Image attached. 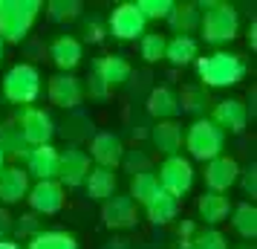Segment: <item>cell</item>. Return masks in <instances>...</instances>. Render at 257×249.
I'll list each match as a JSON object with an SVG mask.
<instances>
[{"label": "cell", "instance_id": "obj_24", "mask_svg": "<svg viewBox=\"0 0 257 249\" xmlns=\"http://www.w3.org/2000/svg\"><path fill=\"white\" fill-rule=\"evenodd\" d=\"M84 189L87 197L95 203H104L116 194V171H107V168H90V174L84 180Z\"/></svg>", "mask_w": 257, "mask_h": 249}, {"label": "cell", "instance_id": "obj_30", "mask_svg": "<svg viewBox=\"0 0 257 249\" xmlns=\"http://www.w3.org/2000/svg\"><path fill=\"white\" fill-rule=\"evenodd\" d=\"M26 249H78V240L70 232H58V229H47V232H38Z\"/></svg>", "mask_w": 257, "mask_h": 249}, {"label": "cell", "instance_id": "obj_47", "mask_svg": "<svg viewBox=\"0 0 257 249\" xmlns=\"http://www.w3.org/2000/svg\"><path fill=\"white\" fill-rule=\"evenodd\" d=\"M3 159H6V156H3V154H0V168H3Z\"/></svg>", "mask_w": 257, "mask_h": 249}, {"label": "cell", "instance_id": "obj_7", "mask_svg": "<svg viewBox=\"0 0 257 249\" xmlns=\"http://www.w3.org/2000/svg\"><path fill=\"white\" fill-rule=\"evenodd\" d=\"M15 125L21 128V133H24V139L32 148H38V145H52V136H55V122H52V116H49L44 107H21L18 110V116H15Z\"/></svg>", "mask_w": 257, "mask_h": 249}, {"label": "cell", "instance_id": "obj_42", "mask_svg": "<svg viewBox=\"0 0 257 249\" xmlns=\"http://www.w3.org/2000/svg\"><path fill=\"white\" fill-rule=\"evenodd\" d=\"M12 223H15V217H12L9 212H6L3 206H0V240H3V237L12 232Z\"/></svg>", "mask_w": 257, "mask_h": 249}, {"label": "cell", "instance_id": "obj_26", "mask_svg": "<svg viewBox=\"0 0 257 249\" xmlns=\"http://www.w3.org/2000/svg\"><path fill=\"white\" fill-rule=\"evenodd\" d=\"M29 151H32V145L24 139L21 128L15 122H3L0 125V154L12 156V159H26Z\"/></svg>", "mask_w": 257, "mask_h": 249}, {"label": "cell", "instance_id": "obj_12", "mask_svg": "<svg viewBox=\"0 0 257 249\" xmlns=\"http://www.w3.org/2000/svg\"><path fill=\"white\" fill-rule=\"evenodd\" d=\"M101 220L107 229H133L139 223V206L127 194H113L101 203Z\"/></svg>", "mask_w": 257, "mask_h": 249}, {"label": "cell", "instance_id": "obj_45", "mask_svg": "<svg viewBox=\"0 0 257 249\" xmlns=\"http://www.w3.org/2000/svg\"><path fill=\"white\" fill-rule=\"evenodd\" d=\"M3 58H6V44L0 41V64H3Z\"/></svg>", "mask_w": 257, "mask_h": 249}, {"label": "cell", "instance_id": "obj_6", "mask_svg": "<svg viewBox=\"0 0 257 249\" xmlns=\"http://www.w3.org/2000/svg\"><path fill=\"white\" fill-rule=\"evenodd\" d=\"M156 180H159V189H165L168 194H174V197L182 200V194H188V191L194 189L197 174H194L191 159L176 154V156H165L162 159V165L156 171Z\"/></svg>", "mask_w": 257, "mask_h": 249}, {"label": "cell", "instance_id": "obj_32", "mask_svg": "<svg viewBox=\"0 0 257 249\" xmlns=\"http://www.w3.org/2000/svg\"><path fill=\"white\" fill-rule=\"evenodd\" d=\"M84 12V3L81 0H49L47 3V15L52 24H72L78 21Z\"/></svg>", "mask_w": 257, "mask_h": 249}, {"label": "cell", "instance_id": "obj_17", "mask_svg": "<svg viewBox=\"0 0 257 249\" xmlns=\"http://www.w3.org/2000/svg\"><path fill=\"white\" fill-rule=\"evenodd\" d=\"M49 58H52V64H55L61 72H67V75H70V72L81 64V58H84L81 41H78V38H72V35H58L52 44H49Z\"/></svg>", "mask_w": 257, "mask_h": 249}, {"label": "cell", "instance_id": "obj_36", "mask_svg": "<svg viewBox=\"0 0 257 249\" xmlns=\"http://www.w3.org/2000/svg\"><path fill=\"white\" fill-rule=\"evenodd\" d=\"M81 35H84V41L87 44H101L107 38V24L101 21V18H84L81 21Z\"/></svg>", "mask_w": 257, "mask_h": 249}, {"label": "cell", "instance_id": "obj_46", "mask_svg": "<svg viewBox=\"0 0 257 249\" xmlns=\"http://www.w3.org/2000/svg\"><path fill=\"white\" fill-rule=\"evenodd\" d=\"M240 249H254V243H245V246H240Z\"/></svg>", "mask_w": 257, "mask_h": 249}, {"label": "cell", "instance_id": "obj_9", "mask_svg": "<svg viewBox=\"0 0 257 249\" xmlns=\"http://www.w3.org/2000/svg\"><path fill=\"white\" fill-rule=\"evenodd\" d=\"M90 156H87V151H81V148H67L64 154L58 156V174H55V180H58L61 189H78V186H84V180H87V174H90Z\"/></svg>", "mask_w": 257, "mask_h": 249}, {"label": "cell", "instance_id": "obj_41", "mask_svg": "<svg viewBox=\"0 0 257 249\" xmlns=\"http://www.w3.org/2000/svg\"><path fill=\"white\" fill-rule=\"evenodd\" d=\"M176 235H179V240H182V249H188V240L197 235V223H194V220H182L179 229H176Z\"/></svg>", "mask_w": 257, "mask_h": 249}, {"label": "cell", "instance_id": "obj_4", "mask_svg": "<svg viewBox=\"0 0 257 249\" xmlns=\"http://www.w3.org/2000/svg\"><path fill=\"white\" fill-rule=\"evenodd\" d=\"M182 145H185V151L194 156V159L211 162V159H217V156L222 154V148H225V133H222L208 116H202V119H194V125L185 131Z\"/></svg>", "mask_w": 257, "mask_h": 249}, {"label": "cell", "instance_id": "obj_10", "mask_svg": "<svg viewBox=\"0 0 257 249\" xmlns=\"http://www.w3.org/2000/svg\"><path fill=\"white\" fill-rule=\"evenodd\" d=\"M90 159L95 162V168H107V171H116L121 165V156H124V142L121 136L113 131H101L90 139Z\"/></svg>", "mask_w": 257, "mask_h": 249}, {"label": "cell", "instance_id": "obj_40", "mask_svg": "<svg viewBox=\"0 0 257 249\" xmlns=\"http://www.w3.org/2000/svg\"><path fill=\"white\" fill-rule=\"evenodd\" d=\"M110 93H113V90H110V87H104V84L98 81L93 72H90V78H87V96H90V99H95V102H104V99H110Z\"/></svg>", "mask_w": 257, "mask_h": 249}, {"label": "cell", "instance_id": "obj_29", "mask_svg": "<svg viewBox=\"0 0 257 249\" xmlns=\"http://www.w3.org/2000/svg\"><path fill=\"white\" fill-rule=\"evenodd\" d=\"M159 191V180H156V171H142V174H133L130 177V200L136 206H148L153 194Z\"/></svg>", "mask_w": 257, "mask_h": 249}, {"label": "cell", "instance_id": "obj_15", "mask_svg": "<svg viewBox=\"0 0 257 249\" xmlns=\"http://www.w3.org/2000/svg\"><path fill=\"white\" fill-rule=\"evenodd\" d=\"M208 119L222 133H243L245 125H248V107L240 99H222L214 105Z\"/></svg>", "mask_w": 257, "mask_h": 249}, {"label": "cell", "instance_id": "obj_31", "mask_svg": "<svg viewBox=\"0 0 257 249\" xmlns=\"http://www.w3.org/2000/svg\"><path fill=\"white\" fill-rule=\"evenodd\" d=\"M176 99H179V110L194 113L197 119H202L205 107H208V90L202 84H188V87H182V93L176 96Z\"/></svg>", "mask_w": 257, "mask_h": 249}, {"label": "cell", "instance_id": "obj_28", "mask_svg": "<svg viewBox=\"0 0 257 249\" xmlns=\"http://www.w3.org/2000/svg\"><path fill=\"white\" fill-rule=\"evenodd\" d=\"M231 226L240 237L254 240L257 237V206L254 203L243 200V203H237V206H231Z\"/></svg>", "mask_w": 257, "mask_h": 249}, {"label": "cell", "instance_id": "obj_18", "mask_svg": "<svg viewBox=\"0 0 257 249\" xmlns=\"http://www.w3.org/2000/svg\"><path fill=\"white\" fill-rule=\"evenodd\" d=\"M58 156H61V151L52 148V145L32 148L29 156H26V174L35 177L38 183L41 180H55V174H58Z\"/></svg>", "mask_w": 257, "mask_h": 249}, {"label": "cell", "instance_id": "obj_39", "mask_svg": "<svg viewBox=\"0 0 257 249\" xmlns=\"http://www.w3.org/2000/svg\"><path fill=\"white\" fill-rule=\"evenodd\" d=\"M240 183H243L245 197H251V200H254V197H257V165H254V162L245 168V171H240Z\"/></svg>", "mask_w": 257, "mask_h": 249}, {"label": "cell", "instance_id": "obj_22", "mask_svg": "<svg viewBox=\"0 0 257 249\" xmlns=\"http://www.w3.org/2000/svg\"><path fill=\"white\" fill-rule=\"evenodd\" d=\"M197 214L199 220H205L208 229L220 226L228 214H231V200L225 194H214V191H202L197 200Z\"/></svg>", "mask_w": 257, "mask_h": 249}, {"label": "cell", "instance_id": "obj_1", "mask_svg": "<svg viewBox=\"0 0 257 249\" xmlns=\"http://www.w3.org/2000/svg\"><path fill=\"white\" fill-rule=\"evenodd\" d=\"M199 9V35L211 47H222L237 38L240 32V15L231 3L225 0H202L197 3Z\"/></svg>", "mask_w": 257, "mask_h": 249}, {"label": "cell", "instance_id": "obj_43", "mask_svg": "<svg viewBox=\"0 0 257 249\" xmlns=\"http://www.w3.org/2000/svg\"><path fill=\"white\" fill-rule=\"evenodd\" d=\"M245 38H248V47L257 49V24L251 21V26H248V32H245Z\"/></svg>", "mask_w": 257, "mask_h": 249}, {"label": "cell", "instance_id": "obj_34", "mask_svg": "<svg viewBox=\"0 0 257 249\" xmlns=\"http://www.w3.org/2000/svg\"><path fill=\"white\" fill-rule=\"evenodd\" d=\"M188 249H228V237L220 229H197V235L188 240Z\"/></svg>", "mask_w": 257, "mask_h": 249}, {"label": "cell", "instance_id": "obj_20", "mask_svg": "<svg viewBox=\"0 0 257 249\" xmlns=\"http://www.w3.org/2000/svg\"><path fill=\"white\" fill-rule=\"evenodd\" d=\"M182 136H185V131H182L179 122H156L151 128L153 148L165 156H176L182 151Z\"/></svg>", "mask_w": 257, "mask_h": 249}, {"label": "cell", "instance_id": "obj_44", "mask_svg": "<svg viewBox=\"0 0 257 249\" xmlns=\"http://www.w3.org/2000/svg\"><path fill=\"white\" fill-rule=\"evenodd\" d=\"M0 249H21V246H18L15 240H9V237H3V240H0Z\"/></svg>", "mask_w": 257, "mask_h": 249}, {"label": "cell", "instance_id": "obj_21", "mask_svg": "<svg viewBox=\"0 0 257 249\" xmlns=\"http://www.w3.org/2000/svg\"><path fill=\"white\" fill-rule=\"evenodd\" d=\"M148 113H151L156 122H174L182 110H179V99L171 87H153L148 93Z\"/></svg>", "mask_w": 257, "mask_h": 249}, {"label": "cell", "instance_id": "obj_2", "mask_svg": "<svg viewBox=\"0 0 257 249\" xmlns=\"http://www.w3.org/2000/svg\"><path fill=\"white\" fill-rule=\"evenodd\" d=\"M197 75L199 84L208 90V87H234L245 78V61L237 52L228 49H217L205 58H197Z\"/></svg>", "mask_w": 257, "mask_h": 249}, {"label": "cell", "instance_id": "obj_19", "mask_svg": "<svg viewBox=\"0 0 257 249\" xmlns=\"http://www.w3.org/2000/svg\"><path fill=\"white\" fill-rule=\"evenodd\" d=\"M26 194H29V174L24 168L15 165L0 168V203L12 206V203L26 200Z\"/></svg>", "mask_w": 257, "mask_h": 249}, {"label": "cell", "instance_id": "obj_25", "mask_svg": "<svg viewBox=\"0 0 257 249\" xmlns=\"http://www.w3.org/2000/svg\"><path fill=\"white\" fill-rule=\"evenodd\" d=\"M165 21H168V26L174 29L176 35L191 38V32L199 29V9H197V3H191V0H185V3H174V9H171V15H168Z\"/></svg>", "mask_w": 257, "mask_h": 249}, {"label": "cell", "instance_id": "obj_16", "mask_svg": "<svg viewBox=\"0 0 257 249\" xmlns=\"http://www.w3.org/2000/svg\"><path fill=\"white\" fill-rule=\"evenodd\" d=\"M93 75L104 87L116 90L133 75V67H130V61L124 55H101V58L93 61Z\"/></svg>", "mask_w": 257, "mask_h": 249}, {"label": "cell", "instance_id": "obj_35", "mask_svg": "<svg viewBox=\"0 0 257 249\" xmlns=\"http://www.w3.org/2000/svg\"><path fill=\"white\" fill-rule=\"evenodd\" d=\"M136 9L145 15V21H165L174 9V0H136Z\"/></svg>", "mask_w": 257, "mask_h": 249}, {"label": "cell", "instance_id": "obj_38", "mask_svg": "<svg viewBox=\"0 0 257 249\" xmlns=\"http://www.w3.org/2000/svg\"><path fill=\"white\" fill-rule=\"evenodd\" d=\"M121 165L127 168L130 174H142V171H151V159H148V154H142V151H124V156H121Z\"/></svg>", "mask_w": 257, "mask_h": 249}, {"label": "cell", "instance_id": "obj_27", "mask_svg": "<svg viewBox=\"0 0 257 249\" xmlns=\"http://www.w3.org/2000/svg\"><path fill=\"white\" fill-rule=\"evenodd\" d=\"M199 58V44L194 38H185V35H176L168 41L165 47V61L174 64V67H188Z\"/></svg>", "mask_w": 257, "mask_h": 249}, {"label": "cell", "instance_id": "obj_13", "mask_svg": "<svg viewBox=\"0 0 257 249\" xmlns=\"http://www.w3.org/2000/svg\"><path fill=\"white\" fill-rule=\"evenodd\" d=\"M202 177H205V189L208 191H214V194H225V191L240 180V165H237L234 156L220 154L217 159L205 162V174H202Z\"/></svg>", "mask_w": 257, "mask_h": 249}, {"label": "cell", "instance_id": "obj_37", "mask_svg": "<svg viewBox=\"0 0 257 249\" xmlns=\"http://www.w3.org/2000/svg\"><path fill=\"white\" fill-rule=\"evenodd\" d=\"M12 229L18 232V237H32L41 232V220H38V214H21L18 217V223H12Z\"/></svg>", "mask_w": 257, "mask_h": 249}, {"label": "cell", "instance_id": "obj_8", "mask_svg": "<svg viewBox=\"0 0 257 249\" xmlns=\"http://www.w3.org/2000/svg\"><path fill=\"white\" fill-rule=\"evenodd\" d=\"M145 15L136 9V0H127V3H118L116 9L107 18V32L118 41H136V38L145 35Z\"/></svg>", "mask_w": 257, "mask_h": 249}, {"label": "cell", "instance_id": "obj_23", "mask_svg": "<svg viewBox=\"0 0 257 249\" xmlns=\"http://www.w3.org/2000/svg\"><path fill=\"white\" fill-rule=\"evenodd\" d=\"M145 214H148V220H151V223H156V226L174 223L176 214H179V197H174V194H168L165 189H159L151 200H148Z\"/></svg>", "mask_w": 257, "mask_h": 249}, {"label": "cell", "instance_id": "obj_11", "mask_svg": "<svg viewBox=\"0 0 257 249\" xmlns=\"http://www.w3.org/2000/svg\"><path fill=\"white\" fill-rule=\"evenodd\" d=\"M64 189L58 186V180H41L35 186H29L26 203L32 214H58L64 209Z\"/></svg>", "mask_w": 257, "mask_h": 249}, {"label": "cell", "instance_id": "obj_14", "mask_svg": "<svg viewBox=\"0 0 257 249\" xmlns=\"http://www.w3.org/2000/svg\"><path fill=\"white\" fill-rule=\"evenodd\" d=\"M47 96L49 102L61 110H75V107L81 105L84 99V87L81 81L75 78V75H67V72H58V75H52L47 84Z\"/></svg>", "mask_w": 257, "mask_h": 249}, {"label": "cell", "instance_id": "obj_5", "mask_svg": "<svg viewBox=\"0 0 257 249\" xmlns=\"http://www.w3.org/2000/svg\"><path fill=\"white\" fill-rule=\"evenodd\" d=\"M41 96V72L35 64H15L12 70L3 75V99L12 105L29 107Z\"/></svg>", "mask_w": 257, "mask_h": 249}, {"label": "cell", "instance_id": "obj_3", "mask_svg": "<svg viewBox=\"0 0 257 249\" xmlns=\"http://www.w3.org/2000/svg\"><path fill=\"white\" fill-rule=\"evenodd\" d=\"M41 9H44L41 0H0V41L21 44L35 26Z\"/></svg>", "mask_w": 257, "mask_h": 249}, {"label": "cell", "instance_id": "obj_33", "mask_svg": "<svg viewBox=\"0 0 257 249\" xmlns=\"http://www.w3.org/2000/svg\"><path fill=\"white\" fill-rule=\"evenodd\" d=\"M165 47H168V38L159 32H145L139 38V55L148 64H159L165 58Z\"/></svg>", "mask_w": 257, "mask_h": 249}]
</instances>
